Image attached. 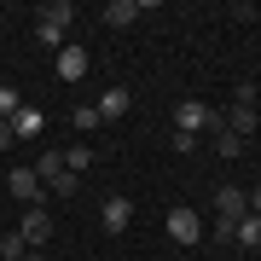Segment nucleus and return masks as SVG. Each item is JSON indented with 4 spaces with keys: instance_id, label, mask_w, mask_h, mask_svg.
Returning <instances> with one entry per match:
<instances>
[{
    "instance_id": "obj_1",
    "label": "nucleus",
    "mask_w": 261,
    "mask_h": 261,
    "mask_svg": "<svg viewBox=\"0 0 261 261\" xmlns=\"http://www.w3.org/2000/svg\"><path fill=\"white\" fill-rule=\"evenodd\" d=\"M70 23H75V6H70V0H53V6L35 12V41H41L47 53H58L64 35H70Z\"/></svg>"
},
{
    "instance_id": "obj_2",
    "label": "nucleus",
    "mask_w": 261,
    "mask_h": 261,
    "mask_svg": "<svg viewBox=\"0 0 261 261\" xmlns=\"http://www.w3.org/2000/svg\"><path fill=\"white\" fill-rule=\"evenodd\" d=\"M244 215H250V197H244L238 186H221V192H215V238L232 244V232H238Z\"/></svg>"
},
{
    "instance_id": "obj_3",
    "label": "nucleus",
    "mask_w": 261,
    "mask_h": 261,
    "mask_svg": "<svg viewBox=\"0 0 261 261\" xmlns=\"http://www.w3.org/2000/svg\"><path fill=\"white\" fill-rule=\"evenodd\" d=\"M174 128H180V134H203V128L221 134V111H209V105L186 99V105H174Z\"/></svg>"
},
{
    "instance_id": "obj_4",
    "label": "nucleus",
    "mask_w": 261,
    "mask_h": 261,
    "mask_svg": "<svg viewBox=\"0 0 261 261\" xmlns=\"http://www.w3.org/2000/svg\"><path fill=\"white\" fill-rule=\"evenodd\" d=\"M168 238H174V244H186V250H192V244H203V221H197V215L186 209V203H174V209H168Z\"/></svg>"
},
{
    "instance_id": "obj_5",
    "label": "nucleus",
    "mask_w": 261,
    "mask_h": 261,
    "mask_svg": "<svg viewBox=\"0 0 261 261\" xmlns=\"http://www.w3.org/2000/svg\"><path fill=\"white\" fill-rule=\"evenodd\" d=\"M18 238L29 244V250H47V238H53V215L41 209V203H29V209H23V226H18Z\"/></svg>"
},
{
    "instance_id": "obj_6",
    "label": "nucleus",
    "mask_w": 261,
    "mask_h": 261,
    "mask_svg": "<svg viewBox=\"0 0 261 261\" xmlns=\"http://www.w3.org/2000/svg\"><path fill=\"white\" fill-rule=\"evenodd\" d=\"M99 221H105V232H111V238H122V232L134 226V203H128V197H105Z\"/></svg>"
},
{
    "instance_id": "obj_7",
    "label": "nucleus",
    "mask_w": 261,
    "mask_h": 261,
    "mask_svg": "<svg viewBox=\"0 0 261 261\" xmlns=\"http://www.w3.org/2000/svg\"><path fill=\"white\" fill-rule=\"evenodd\" d=\"M221 128L238 134V140H250V134L261 128V116H255V105H232V111H221Z\"/></svg>"
},
{
    "instance_id": "obj_8",
    "label": "nucleus",
    "mask_w": 261,
    "mask_h": 261,
    "mask_svg": "<svg viewBox=\"0 0 261 261\" xmlns=\"http://www.w3.org/2000/svg\"><path fill=\"white\" fill-rule=\"evenodd\" d=\"M58 75H64V82H82L87 75V53L75 47V41H64V47H58V64H53Z\"/></svg>"
},
{
    "instance_id": "obj_9",
    "label": "nucleus",
    "mask_w": 261,
    "mask_h": 261,
    "mask_svg": "<svg viewBox=\"0 0 261 261\" xmlns=\"http://www.w3.org/2000/svg\"><path fill=\"white\" fill-rule=\"evenodd\" d=\"M6 192L18 197V203H35V197H41V180H35V168H12V174H6Z\"/></svg>"
},
{
    "instance_id": "obj_10",
    "label": "nucleus",
    "mask_w": 261,
    "mask_h": 261,
    "mask_svg": "<svg viewBox=\"0 0 261 261\" xmlns=\"http://www.w3.org/2000/svg\"><path fill=\"white\" fill-rule=\"evenodd\" d=\"M128 105H134V93H128V87H105V99H99V122L128 116Z\"/></svg>"
},
{
    "instance_id": "obj_11",
    "label": "nucleus",
    "mask_w": 261,
    "mask_h": 261,
    "mask_svg": "<svg viewBox=\"0 0 261 261\" xmlns=\"http://www.w3.org/2000/svg\"><path fill=\"white\" fill-rule=\"evenodd\" d=\"M41 128H47V116H41L35 105H23V111L12 116V134H18V140H41Z\"/></svg>"
},
{
    "instance_id": "obj_12",
    "label": "nucleus",
    "mask_w": 261,
    "mask_h": 261,
    "mask_svg": "<svg viewBox=\"0 0 261 261\" xmlns=\"http://www.w3.org/2000/svg\"><path fill=\"white\" fill-rule=\"evenodd\" d=\"M134 18H140V6H134V0H111V6H105V23H111V29H128Z\"/></svg>"
},
{
    "instance_id": "obj_13",
    "label": "nucleus",
    "mask_w": 261,
    "mask_h": 261,
    "mask_svg": "<svg viewBox=\"0 0 261 261\" xmlns=\"http://www.w3.org/2000/svg\"><path fill=\"white\" fill-rule=\"evenodd\" d=\"M58 174H64V151H41V157H35V180H47V186H53Z\"/></svg>"
},
{
    "instance_id": "obj_14",
    "label": "nucleus",
    "mask_w": 261,
    "mask_h": 261,
    "mask_svg": "<svg viewBox=\"0 0 261 261\" xmlns=\"http://www.w3.org/2000/svg\"><path fill=\"white\" fill-rule=\"evenodd\" d=\"M238 244H244V250H261V215H244V221H238V232H232Z\"/></svg>"
},
{
    "instance_id": "obj_15",
    "label": "nucleus",
    "mask_w": 261,
    "mask_h": 261,
    "mask_svg": "<svg viewBox=\"0 0 261 261\" xmlns=\"http://www.w3.org/2000/svg\"><path fill=\"white\" fill-rule=\"evenodd\" d=\"M215 157H226V163H232V157H244V140H238V134H215Z\"/></svg>"
},
{
    "instance_id": "obj_16",
    "label": "nucleus",
    "mask_w": 261,
    "mask_h": 261,
    "mask_svg": "<svg viewBox=\"0 0 261 261\" xmlns=\"http://www.w3.org/2000/svg\"><path fill=\"white\" fill-rule=\"evenodd\" d=\"M18 111H23V93H18V87L6 82V87H0V122H12Z\"/></svg>"
},
{
    "instance_id": "obj_17",
    "label": "nucleus",
    "mask_w": 261,
    "mask_h": 261,
    "mask_svg": "<svg viewBox=\"0 0 261 261\" xmlns=\"http://www.w3.org/2000/svg\"><path fill=\"white\" fill-rule=\"evenodd\" d=\"M64 168H70V174H87V168H93V151H87V145H70L64 151Z\"/></svg>"
},
{
    "instance_id": "obj_18",
    "label": "nucleus",
    "mask_w": 261,
    "mask_h": 261,
    "mask_svg": "<svg viewBox=\"0 0 261 261\" xmlns=\"http://www.w3.org/2000/svg\"><path fill=\"white\" fill-rule=\"evenodd\" d=\"M29 255V244L18 238V232H6V238H0V261H23Z\"/></svg>"
},
{
    "instance_id": "obj_19",
    "label": "nucleus",
    "mask_w": 261,
    "mask_h": 261,
    "mask_svg": "<svg viewBox=\"0 0 261 261\" xmlns=\"http://www.w3.org/2000/svg\"><path fill=\"white\" fill-rule=\"evenodd\" d=\"M75 128L93 134V128H99V105H75Z\"/></svg>"
},
{
    "instance_id": "obj_20",
    "label": "nucleus",
    "mask_w": 261,
    "mask_h": 261,
    "mask_svg": "<svg viewBox=\"0 0 261 261\" xmlns=\"http://www.w3.org/2000/svg\"><path fill=\"white\" fill-rule=\"evenodd\" d=\"M53 192H58V197H75V192H82V174H70V168H64V174L53 180Z\"/></svg>"
},
{
    "instance_id": "obj_21",
    "label": "nucleus",
    "mask_w": 261,
    "mask_h": 261,
    "mask_svg": "<svg viewBox=\"0 0 261 261\" xmlns=\"http://www.w3.org/2000/svg\"><path fill=\"white\" fill-rule=\"evenodd\" d=\"M168 145H174L180 157H192V151H197V134H180V128H174V140H168Z\"/></svg>"
},
{
    "instance_id": "obj_22",
    "label": "nucleus",
    "mask_w": 261,
    "mask_h": 261,
    "mask_svg": "<svg viewBox=\"0 0 261 261\" xmlns=\"http://www.w3.org/2000/svg\"><path fill=\"white\" fill-rule=\"evenodd\" d=\"M18 145V134H12V122H0V151H12Z\"/></svg>"
},
{
    "instance_id": "obj_23",
    "label": "nucleus",
    "mask_w": 261,
    "mask_h": 261,
    "mask_svg": "<svg viewBox=\"0 0 261 261\" xmlns=\"http://www.w3.org/2000/svg\"><path fill=\"white\" fill-rule=\"evenodd\" d=\"M244 197H250V215H261V186H255V192H244Z\"/></svg>"
},
{
    "instance_id": "obj_24",
    "label": "nucleus",
    "mask_w": 261,
    "mask_h": 261,
    "mask_svg": "<svg viewBox=\"0 0 261 261\" xmlns=\"http://www.w3.org/2000/svg\"><path fill=\"white\" fill-rule=\"evenodd\" d=\"M23 261H47V255H41V250H29V255H23Z\"/></svg>"
}]
</instances>
